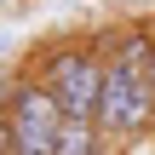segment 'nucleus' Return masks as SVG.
Returning <instances> with one entry per match:
<instances>
[{
    "label": "nucleus",
    "mask_w": 155,
    "mask_h": 155,
    "mask_svg": "<svg viewBox=\"0 0 155 155\" xmlns=\"http://www.w3.org/2000/svg\"><path fill=\"white\" fill-rule=\"evenodd\" d=\"M0 104H6V121H12V155H58V138H63L69 115L58 109V98L29 69H17L0 86Z\"/></svg>",
    "instance_id": "f03ea898"
},
{
    "label": "nucleus",
    "mask_w": 155,
    "mask_h": 155,
    "mask_svg": "<svg viewBox=\"0 0 155 155\" xmlns=\"http://www.w3.org/2000/svg\"><path fill=\"white\" fill-rule=\"evenodd\" d=\"M150 81H155V58H150Z\"/></svg>",
    "instance_id": "0eeeda50"
},
{
    "label": "nucleus",
    "mask_w": 155,
    "mask_h": 155,
    "mask_svg": "<svg viewBox=\"0 0 155 155\" xmlns=\"http://www.w3.org/2000/svg\"><path fill=\"white\" fill-rule=\"evenodd\" d=\"M58 155H109V138H104L98 121H63Z\"/></svg>",
    "instance_id": "39448f33"
},
{
    "label": "nucleus",
    "mask_w": 155,
    "mask_h": 155,
    "mask_svg": "<svg viewBox=\"0 0 155 155\" xmlns=\"http://www.w3.org/2000/svg\"><path fill=\"white\" fill-rule=\"evenodd\" d=\"M0 155H12V121H6V104H0Z\"/></svg>",
    "instance_id": "423d86ee"
},
{
    "label": "nucleus",
    "mask_w": 155,
    "mask_h": 155,
    "mask_svg": "<svg viewBox=\"0 0 155 155\" xmlns=\"http://www.w3.org/2000/svg\"><path fill=\"white\" fill-rule=\"evenodd\" d=\"M98 127L109 144H132L155 127V81L150 69L132 63H109L104 75V104H98Z\"/></svg>",
    "instance_id": "7ed1b4c3"
},
{
    "label": "nucleus",
    "mask_w": 155,
    "mask_h": 155,
    "mask_svg": "<svg viewBox=\"0 0 155 155\" xmlns=\"http://www.w3.org/2000/svg\"><path fill=\"white\" fill-rule=\"evenodd\" d=\"M69 121H98L104 104V75H109V52L104 35H69V40H46L29 63H23Z\"/></svg>",
    "instance_id": "f257e3e1"
},
{
    "label": "nucleus",
    "mask_w": 155,
    "mask_h": 155,
    "mask_svg": "<svg viewBox=\"0 0 155 155\" xmlns=\"http://www.w3.org/2000/svg\"><path fill=\"white\" fill-rule=\"evenodd\" d=\"M104 52H109V63L150 69V58H155V29L144 23V17H127L121 29H109V35H104Z\"/></svg>",
    "instance_id": "20e7f679"
}]
</instances>
